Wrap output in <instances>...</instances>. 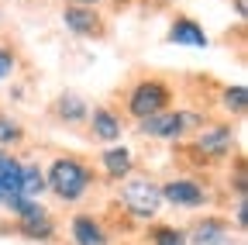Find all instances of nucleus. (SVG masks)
I'll use <instances>...</instances> for the list:
<instances>
[{
  "instance_id": "nucleus-5",
  "label": "nucleus",
  "mask_w": 248,
  "mask_h": 245,
  "mask_svg": "<svg viewBox=\"0 0 248 245\" xmlns=\"http://www.w3.org/2000/svg\"><path fill=\"white\" fill-rule=\"evenodd\" d=\"M162 194V204H172V207H200L203 204V187L193 180H169L166 187H159Z\"/></svg>"
},
{
  "instance_id": "nucleus-14",
  "label": "nucleus",
  "mask_w": 248,
  "mask_h": 245,
  "mask_svg": "<svg viewBox=\"0 0 248 245\" xmlns=\"http://www.w3.org/2000/svg\"><path fill=\"white\" fill-rule=\"evenodd\" d=\"M55 111H59L62 121H86V104L76 94H62L59 104H55Z\"/></svg>"
},
{
  "instance_id": "nucleus-6",
  "label": "nucleus",
  "mask_w": 248,
  "mask_h": 245,
  "mask_svg": "<svg viewBox=\"0 0 248 245\" xmlns=\"http://www.w3.org/2000/svg\"><path fill=\"white\" fill-rule=\"evenodd\" d=\"M228 231H231V225L224 221V218H203L193 231H190V245H224L228 242Z\"/></svg>"
},
{
  "instance_id": "nucleus-15",
  "label": "nucleus",
  "mask_w": 248,
  "mask_h": 245,
  "mask_svg": "<svg viewBox=\"0 0 248 245\" xmlns=\"http://www.w3.org/2000/svg\"><path fill=\"white\" fill-rule=\"evenodd\" d=\"M21 231L28 235V238H38V242H48L52 238V221H48V214L45 218H38V221H21Z\"/></svg>"
},
{
  "instance_id": "nucleus-13",
  "label": "nucleus",
  "mask_w": 248,
  "mask_h": 245,
  "mask_svg": "<svg viewBox=\"0 0 248 245\" xmlns=\"http://www.w3.org/2000/svg\"><path fill=\"white\" fill-rule=\"evenodd\" d=\"M45 190H48V183H45V169H42V166H21V197L38 200Z\"/></svg>"
},
{
  "instance_id": "nucleus-19",
  "label": "nucleus",
  "mask_w": 248,
  "mask_h": 245,
  "mask_svg": "<svg viewBox=\"0 0 248 245\" xmlns=\"http://www.w3.org/2000/svg\"><path fill=\"white\" fill-rule=\"evenodd\" d=\"M11 73H14V52L0 49V80H7Z\"/></svg>"
},
{
  "instance_id": "nucleus-3",
  "label": "nucleus",
  "mask_w": 248,
  "mask_h": 245,
  "mask_svg": "<svg viewBox=\"0 0 248 245\" xmlns=\"http://www.w3.org/2000/svg\"><path fill=\"white\" fill-rule=\"evenodd\" d=\"M169 104V86L166 83H159V80H141L135 90H131V100H128V107H131V114L135 117H155V114H162V107Z\"/></svg>"
},
{
  "instance_id": "nucleus-9",
  "label": "nucleus",
  "mask_w": 248,
  "mask_h": 245,
  "mask_svg": "<svg viewBox=\"0 0 248 245\" xmlns=\"http://www.w3.org/2000/svg\"><path fill=\"white\" fill-rule=\"evenodd\" d=\"M62 21H66V28H69V32H76V35H97V32H100L97 14H93L90 7H79V4H73V7L62 11Z\"/></svg>"
},
{
  "instance_id": "nucleus-10",
  "label": "nucleus",
  "mask_w": 248,
  "mask_h": 245,
  "mask_svg": "<svg viewBox=\"0 0 248 245\" xmlns=\"http://www.w3.org/2000/svg\"><path fill=\"white\" fill-rule=\"evenodd\" d=\"M135 166V156H131V148L128 145H114V148H104V169L107 176L121 180V176H128Z\"/></svg>"
},
{
  "instance_id": "nucleus-7",
  "label": "nucleus",
  "mask_w": 248,
  "mask_h": 245,
  "mask_svg": "<svg viewBox=\"0 0 248 245\" xmlns=\"http://www.w3.org/2000/svg\"><path fill=\"white\" fill-rule=\"evenodd\" d=\"M169 42L172 45H190V49H207V32L193 17H179L169 28Z\"/></svg>"
},
{
  "instance_id": "nucleus-12",
  "label": "nucleus",
  "mask_w": 248,
  "mask_h": 245,
  "mask_svg": "<svg viewBox=\"0 0 248 245\" xmlns=\"http://www.w3.org/2000/svg\"><path fill=\"white\" fill-rule=\"evenodd\" d=\"M93 135H97L100 142H114L121 138V117L107 107H97L93 111Z\"/></svg>"
},
{
  "instance_id": "nucleus-1",
  "label": "nucleus",
  "mask_w": 248,
  "mask_h": 245,
  "mask_svg": "<svg viewBox=\"0 0 248 245\" xmlns=\"http://www.w3.org/2000/svg\"><path fill=\"white\" fill-rule=\"evenodd\" d=\"M45 183L62 197V200H79L90 187V169L79 163V159H69V156H62L48 166L45 173Z\"/></svg>"
},
{
  "instance_id": "nucleus-16",
  "label": "nucleus",
  "mask_w": 248,
  "mask_h": 245,
  "mask_svg": "<svg viewBox=\"0 0 248 245\" xmlns=\"http://www.w3.org/2000/svg\"><path fill=\"white\" fill-rule=\"evenodd\" d=\"M152 242L155 245H186V231L169 228V225H159V228L152 231Z\"/></svg>"
},
{
  "instance_id": "nucleus-20",
  "label": "nucleus",
  "mask_w": 248,
  "mask_h": 245,
  "mask_svg": "<svg viewBox=\"0 0 248 245\" xmlns=\"http://www.w3.org/2000/svg\"><path fill=\"white\" fill-rule=\"evenodd\" d=\"M238 225H241V228L248 225V204H245V200L238 204Z\"/></svg>"
},
{
  "instance_id": "nucleus-2",
  "label": "nucleus",
  "mask_w": 248,
  "mask_h": 245,
  "mask_svg": "<svg viewBox=\"0 0 248 245\" xmlns=\"http://www.w3.org/2000/svg\"><path fill=\"white\" fill-rule=\"evenodd\" d=\"M121 197H124V207H128L135 218H155V211L162 207V194L152 180H128Z\"/></svg>"
},
{
  "instance_id": "nucleus-18",
  "label": "nucleus",
  "mask_w": 248,
  "mask_h": 245,
  "mask_svg": "<svg viewBox=\"0 0 248 245\" xmlns=\"http://www.w3.org/2000/svg\"><path fill=\"white\" fill-rule=\"evenodd\" d=\"M14 142H21V125L7 114H0V145H14Z\"/></svg>"
},
{
  "instance_id": "nucleus-21",
  "label": "nucleus",
  "mask_w": 248,
  "mask_h": 245,
  "mask_svg": "<svg viewBox=\"0 0 248 245\" xmlns=\"http://www.w3.org/2000/svg\"><path fill=\"white\" fill-rule=\"evenodd\" d=\"M234 11H238V17H245L248 11H245V0H234Z\"/></svg>"
},
{
  "instance_id": "nucleus-22",
  "label": "nucleus",
  "mask_w": 248,
  "mask_h": 245,
  "mask_svg": "<svg viewBox=\"0 0 248 245\" xmlns=\"http://www.w3.org/2000/svg\"><path fill=\"white\" fill-rule=\"evenodd\" d=\"M76 4H79V7H93V4H97V0H76Z\"/></svg>"
},
{
  "instance_id": "nucleus-4",
  "label": "nucleus",
  "mask_w": 248,
  "mask_h": 245,
  "mask_svg": "<svg viewBox=\"0 0 248 245\" xmlns=\"http://www.w3.org/2000/svg\"><path fill=\"white\" fill-rule=\"evenodd\" d=\"M200 125V117L193 111H176V114H155L141 121V135H155V138H179L186 128Z\"/></svg>"
},
{
  "instance_id": "nucleus-17",
  "label": "nucleus",
  "mask_w": 248,
  "mask_h": 245,
  "mask_svg": "<svg viewBox=\"0 0 248 245\" xmlns=\"http://www.w3.org/2000/svg\"><path fill=\"white\" fill-rule=\"evenodd\" d=\"M245 104H248V94L245 86H228L224 90V107L234 111V114H245Z\"/></svg>"
},
{
  "instance_id": "nucleus-11",
  "label": "nucleus",
  "mask_w": 248,
  "mask_h": 245,
  "mask_svg": "<svg viewBox=\"0 0 248 245\" xmlns=\"http://www.w3.org/2000/svg\"><path fill=\"white\" fill-rule=\"evenodd\" d=\"M197 148L210 152V156H224L231 148V128L228 125H217V128H203L197 138Z\"/></svg>"
},
{
  "instance_id": "nucleus-8",
  "label": "nucleus",
  "mask_w": 248,
  "mask_h": 245,
  "mask_svg": "<svg viewBox=\"0 0 248 245\" xmlns=\"http://www.w3.org/2000/svg\"><path fill=\"white\" fill-rule=\"evenodd\" d=\"M69 231H73L76 245H107V231L100 228V221H93L90 214H76Z\"/></svg>"
}]
</instances>
